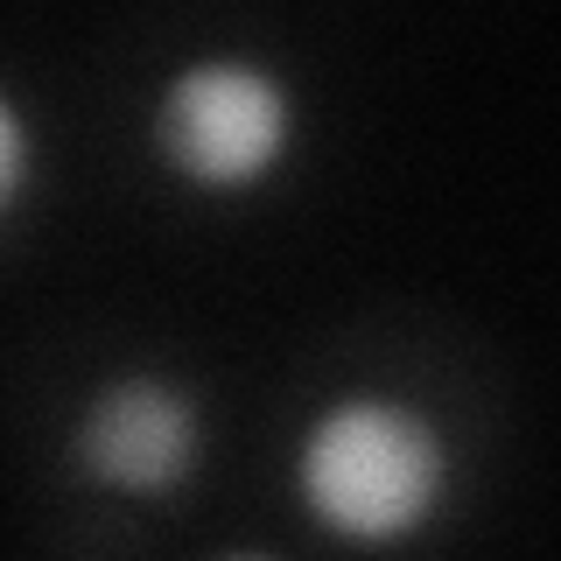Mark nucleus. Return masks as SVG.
I'll return each mask as SVG.
<instances>
[{"mask_svg":"<svg viewBox=\"0 0 561 561\" xmlns=\"http://www.w3.org/2000/svg\"><path fill=\"white\" fill-rule=\"evenodd\" d=\"M295 491L330 534L400 540L421 519H435L449 491V449L414 408L358 393L309 421L302 456H295Z\"/></svg>","mask_w":561,"mask_h":561,"instance_id":"1","label":"nucleus"},{"mask_svg":"<svg viewBox=\"0 0 561 561\" xmlns=\"http://www.w3.org/2000/svg\"><path fill=\"white\" fill-rule=\"evenodd\" d=\"M295 148V99L274 70L245 57L183 64L154 99V154L175 183L232 197L288 162Z\"/></svg>","mask_w":561,"mask_h":561,"instance_id":"2","label":"nucleus"},{"mask_svg":"<svg viewBox=\"0 0 561 561\" xmlns=\"http://www.w3.org/2000/svg\"><path fill=\"white\" fill-rule=\"evenodd\" d=\"M78 463L105 491H175L197 463V408L162 379H119L78 421Z\"/></svg>","mask_w":561,"mask_h":561,"instance_id":"3","label":"nucleus"},{"mask_svg":"<svg viewBox=\"0 0 561 561\" xmlns=\"http://www.w3.org/2000/svg\"><path fill=\"white\" fill-rule=\"evenodd\" d=\"M22 183H28V127L14 113V99L0 92V210H14Z\"/></svg>","mask_w":561,"mask_h":561,"instance_id":"4","label":"nucleus"}]
</instances>
